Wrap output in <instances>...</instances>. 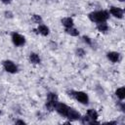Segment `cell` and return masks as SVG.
Instances as JSON below:
<instances>
[{"label":"cell","mask_w":125,"mask_h":125,"mask_svg":"<svg viewBox=\"0 0 125 125\" xmlns=\"http://www.w3.org/2000/svg\"><path fill=\"white\" fill-rule=\"evenodd\" d=\"M5 16H6V18H12L13 14L11 12H5Z\"/></svg>","instance_id":"obj_20"},{"label":"cell","mask_w":125,"mask_h":125,"mask_svg":"<svg viewBox=\"0 0 125 125\" xmlns=\"http://www.w3.org/2000/svg\"><path fill=\"white\" fill-rule=\"evenodd\" d=\"M108 13L106 11H97V12H93L91 14H89V19L92 21H96V22H103L105 21L108 19Z\"/></svg>","instance_id":"obj_1"},{"label":"cell","mask_w":125,"mask_h":125,"mask_svg":"<svg viewBox=\"0 0 125 125\" xmlns=\"http://www.w3.org/2000/svg\"><path fill=\"white\" fill-rule=\"evenodd\" d=\"M62 23L63 26H65L67 28V27H71L73 25V21L70 18H63L62 20Z\"/></svg>","instance_id":"obj_10"},{"label":"cell","mask_w":125,"mask_h":125,"mask_svg":"<svg viewBox=\"0 0 125 125\" xmlns=\"http://www.w3.org/2000/svg\"><path fill=\"white\" fill-rule=\"evenodd\" d=\"M68 106L66 105V104H56V107H55V109L61 114V115H62V116H66V114H67V111H68Z\"/></svg>","instance_id":"obj_6"},{"label":"cell","mask_w":125,"mask_h":125,"mask_svg":"<svg viewBox=\"0 0 125 125\" xmlns=\"http://www.w3.org/2000/svg\"><path fill=\"white\" fill-rule=\"evenodd\" d=\"M107 59L112 62H116L119 61V54L117 52H109L107 53Z\"/></svg>","instance_id":"obj_9"},{"label":"cell","mask_w":125,"mask_h":125,"mask_svg":"<svg viewBox=\"0 0 125 125\" xmlns=\"http://www.w3.org/2000/svg\"><path fill=\"white\" fill-rule=\"evenodd\" d=\"M57 104H58V96L55 93H49L47 95V103H46L47 109L50 111L54 110Z\"/></svg>","instance_id":"obj_2"},{"label":"cell","mask_w":125,"mask_h":125,"mask_svg":"<svg viewBox=\"0 0 125 125\" xmlns=\"http://www.w3.org/2000/svg\"><path fill=\"white\" fill-rule=\"evenodd\" d=\"M0 113H1V112H0Z\"/></svg>","instance_id":"obj_24"},{"label":"cell","mask_w":125,"mask_h":125,"mask_svg":"<svg viewBox=\"0 0 125 125\" xmlns=\"http://www.w3.org/2000/svg\"><path fill=\"white\" fill-rule=\"evenodd\" d=\"M1 1H2L4 4H9V3L11 2V0H1Z\"/></svg>","instance_id":"obj_22"},{"label":"cell","mask_w":125,"mask_h":125,"mask_svg":"<svg viewBox=\"0 0 125 125\" xmlns=\"http://www.w3.org/2000/svg\"><path fill=\"white\" fill-rule=\"evenodd\" d=\"M66 117L69 119V120H77L80 118V113L78 111H76L74 108H68V111H67V114H66Z\"/></svg>","instance_id":"obj_7"},{"label":"cell","mask_w":125,"mask_h":125,"mask_svg":"<svg viewBox=\"0 0 125 125\" xmlns=\"http://www.w3.org/2000/svg\"><path fill=\"white\" fill-rule=\"evenodd\" d=\"M110 13H111L112 16H114L115 18H118V19H122V17H123V11L120 8L111 7L110 8Z\"/></svg>","instance_id":"obj_8"},{"label":"cell","mask_w":125,"mask_h":125,"mask_svg":"<svg viewBox=\"0 0 125 125\" xmlns=\"http://www.w3.org/2000/svg\"><path fill=\"white\" fill-rule=\"evenodd\" d=\"M119 1H120V2H123V1H124V0H119Z\"/></svg>","instance_id":"obj_23"},{"label":"cell","mask_w":125,"mask_h":125,"mask_svg":"<svg viewBox=\"0 0 125 125\" xmlns=\"http://www.w3.org/2000/svg\"><path fill=\"white\" fill-rule=\"evenodd\" d=\"M29 61H30V62L36 64V63H39V62H40V58H39V56H38L37 54L31 53V54L29 55Z\"/></svg>","instance_id":"obj_11"},{"label":"cell","mask_w":125,"mask_h":125,"mask_svg":"<svg viewBox=\"0 0 125 125\" xmlns=\"http://www.w3.org/2000/svg\"><path fill=\"white\" fill-rule=\"evenodd\" d=\"M65 31H66V33L70 34L71 36H77V35L79 34L78 30L75 29V28H73L72 26H71V27H67V28H65Z\"/></svg>","instance_id":"obj_16"},{"label":"cell","mask_w":125,"mask_h":125,"mask_svg":"<svg viewBox=\"0 0 125 125\" xmlns=\"http://www.w3.org/2000/svg\"><path fill=\"white\" fill-rule=\"evenodd\" d=\"M115 94H116V96H117L120 100H123V99L125 98V89H124L123 87H122V88H119V89L116 90Z\"/></svg>","instance_id":"obj_15"},{"label":"cell","mask_w":125,"mask_h":125,"mask_svg":"<svg viewBox=\"0 0 125 125\" xmlns=\"http://www.w3.org/2000/svg\"><path fill=\"white\" fill-rule=\"evenodd\" d=\"M87 116L92 120H96L98 118V113L95 109H89L87 111Z\"/></svg>","instance_id":"obj_13"},{"label":"cell","mask_w":125,"mask_h":125,"mask_svg":"<svg viewBox=\"0 0 125 125\" xmlns=\"http://www.w3.org/2000/svg\"><path fill=\"white\" fill-rule=\"evenodd\" d=\"M83 40H84V42H86L87 44H89V45H92V40L88 37V36H83Z\"/></svg>","instance_id":"obj_19"},{"label":"cell","mask_w":125,"mask_h":125,"mask_svg":"<svg viewBox=\"0 0 125 125\" xmlns=\"http://www.w3.org/2000/svg\"><path fill=\"white\" fill-rule=\"evenodd\" d=\"M12 41L16 46H22L25 43L24 37L19 33H16V32H14L12 34Z\"/></svg>","instance_id":"obj_3"},{"label":"cell","mask_w":125,"mask_h":125,"mask_svg":"<svg viewBox=\"0 0 125 125\" xmlns=\"http://www.w3.org/2000/svg\"><path fill=\"white\" fill-rule=\"evenodd\" d=\"M32 20H33L35 22H37V23H40V22L42 21L41 17L38 16V15H33V16H32Z\"/></svg>","instance_id":"obj_17"},{"label":"cell","mask_w":125,"mask_h":125,"mask_svg":"<svg viewBox=\"0 0 125 125\" xmlns=\"http://www.w3.org/2000/svg\"><path fill=\"white\" fill-rule=\"evenodd\" d=\"M16 123L17 124H25V122L22 121V120H18V121H16Z\"/></svg>","instance_id":"obj_21"},{"label":"cell","mask_w":125,"mask_h":125,"mask_svg":"<svg viewBox=\"0 0 125 125\" xmlns=\"http://www.w3.org/2000/svg\"><path fill=\"white\" fill-rule=\"evenodd\" d=\"M76 54H77V56H79V57H83V56L85 55V51H84L83 49H77V50H76Z\"/></svg>","instance_id":"obj_18"},{"label":"cell","mask_w":125,"mask_h":125,"mask_svg":"<svg viewBox=\"0 0 125 125\" xmlns=\"http://www.w3.org/2000/svg\"><path fill=\"white\" fill-rule=\"evenodd\" d=\"M3 66H4V68H5V70H6L7 72L15 73V72L18 71L17 65H16L13 62H11V61H5V62H3Z\"/></svg>","instance_id":"obj_4"},{"label":"cell","mask_w":125,"mask_h":125,"mask_svg":"<svg viewBox=\"0 0 125 125\" xmlns=\"http://www.w3.org/2000/svg\"><path fill=\"white\" fill-rule=\"evenodd\" d=\"M97 28H98L99 31L104 32V31H106V30L108 29V26H107V24H106L104 21H103V22H99V23H98Z\"/></svg>","instance_id":"obj_14"},{"label":"cell","mask_w":125,"mask_h":125,"mask_svg":"<svg viewBox=\"0 0 125 125\" xmlns=\"http://www.w3.org/2000/svg\"><path fill=\"white\" fill-rule=\"evenodd\" d=\"M72 96L81 104H88V96L87 94H85L84 92H74V94H72Z\"/></svg>","instance_id":"obj_5"},{"label":"cell","mask_w":125,"mask_h":125,"mask_svg":"<svg viewBox=\"0 0 125 125\" xmlns=\"http://www.w3.org/2000/svg\"><path fill=\"white\" fill-rule=\"evenodd\" d=\"M37 30H38V32H39L40 34H42V35H44V36H46V35L49 34V28H48L46 25H44V24L39 25V27H38Z\"/></svg>","instance_id":"obj_12"}]
</instances>
